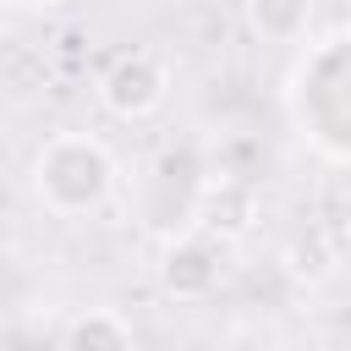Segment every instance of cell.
Returning <instances> with one entry per match:
<instances>
[{
    "label": "cell",
    "mask_w": 351,
    "mask_h": 351,
    "mask_svg": "<svg viewBox=\"0 0 351 351\" xmlns=\"http://www.w3.org/2000/svg\"><path fill=\"white\" fill-rule=\"evenodd\" d=\"M115 154L88 132H55L33 154V197L55 219H82L115 197Z\"/></svg>",
    "instance_id": "obj_1"
},
{
    "label": "cell",
    "mask_w": 351,
    "mask_h": 351,
    "mask_svg": "<svg viewBox=\"0 0 351 351\" xmlns=\"http://www.w3.org/2000/svg\"><path fill=\"white\" fill-rule=\"evenodd\" d=\"M291 115H296L302 137H307L329 165L346 159L351 115H346V38H340V33L307 49V60H302V71H296V88H291Z\"/></svg>",
    "instance_id": "obj_2"
},
{
    "label": "cell",
    "mask_w": 351,
    "mask_h": 351,
    "mask_svg": "<svg viewBox=\"0 0 351 351\" xmlns=\"http://www.w3.org/2000/svg\"><path fill=\"white\" fill-rule=\"evenodd\" d=\"M170 99V66L154 49H126L99 71V104L115 121H148Z\"/></svg>",
    "instance_id": "obj_3"
},
{
    "label": "cell",
    "mask_w": 351,
    "mask_h": 351,
    "mask_svg": "<svg viewBox=\"0 0 351 351\" xmlns=\"http://www.w3.org/2000/svg\"><path fill=\"white\" fill-rule=\"evenodd\" d=\"M154 274H159V291L170 302H208L225 280V241H214L208 230L192 225V230H181L159 247Z\"/></svg>",
    "instance_id": "obj_4"
},
{
    "label": "cell",
    "mask_w": 351,
    "mask_h": 351,
    "mask_svg": "<svg viewBox=\"0 0 351 351\" xmlns=\"http://www.w3.org/2000/svg\"><path fill=\"white\" fill-rule=\"evenodd\" d=\"M258 219V192L236 176H208L192 197V225L208 230L214 241H241Z\"/></svg>",
    "instance_id": "obj_5"
},
{
    "label": "cell",
    "mask_w": 351,
    "mask_h": 351,
    "mask_svg": "<svg viewBox=\"0 0 351 351\" xmlns=\"http://www.w3.org/2000/svg\"><path fill=\"white\" fill-rule=\"evenodd\" d=\"M241 5H247V27H252L258 38H269V44H296V38H307L313 11H318V0H241Z\"/></svg>",
    "instance_id": "obj_6"
},
{
    "label": "cell",
    "mask_w": 351,
    "mask_h": 351,
    "mask_svg": "<svg viewBox=\"0 0 351 351\" xmlns=\"http://www.w3.org/2000/svg\"><path fill=\"white\" fill-rule=\"evenodd\" d=\"M60 340L66 346H88V351H126V346H137V329L115 307H88V313L60 324Z\"/></svg>",
    "instance_id": "obj_7"
},
{
    "label": "cell",
    "mask_w": 351,
    "mask_h": 351,
    "mask_svg": "<svg viewBox=\"0 0 351 351\" xmlns=\"http://www.w3.org/2000/svg\"><path fill=\"white\" fill-rule=\"evenodd\" d=\"M285 258H291V274H296V280H324V274L335 269V252H329V247H324L318 236L296 241V247H291Z\"/></svg>",
    "instance_id": "obj_8"
},
{
    "label": "cell",
    "mask_w": 351,
    "mask_h": 351,
    "mask_svg": "<svg viewBox=\"0 0 351 351\" xmlns=\"http://www.w3.org/2000/svg\"><path fill=\"white\" fill-rule=\"evenodd\" d=\"M5 5H16V11H55L60 0H5Z\"/></svg>",
    "instance_id": "obj_9"
}]
</instances>
